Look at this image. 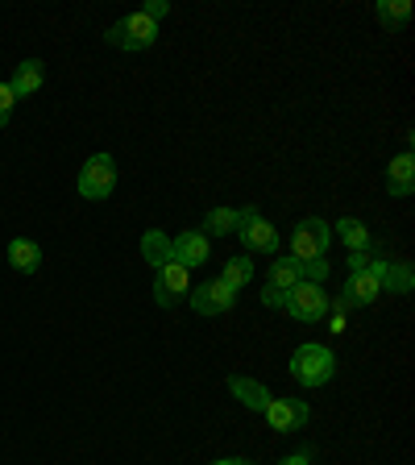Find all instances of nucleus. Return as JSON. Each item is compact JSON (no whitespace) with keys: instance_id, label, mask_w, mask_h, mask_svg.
Returning a JSON list of instances; mask_svg holds the SVG:
<instances>
[{"instance_id":"nucleus-1","label":"nucleus","mask_w":415,"mask_h":465,"mask_svg":"<svg viewBox=\"0 0 415 465\" xmlns=\"http://www.w3.org/2000/svg\"><path fill=\"white\" fill-rule=\"evenodd\" d=\"M291 374H295L300 387H324V382H332V374H337V358H332V349L308 341V345H300L291 353Z\"/></svg>"},{"instance_id":"nucleus-2","label":"nucleus","mask_w":415,"mask_h":465,"mask_svg":"<svg viewBox=\"0 0 415 465\" xmlns=\"http://www.w3.org/2000/svg\"><path fill=\"white\" fill-rule=\"evenodd\" d=\"M329 245H332V229L320 221V216L300 221V224H295V232H291V258H295V262L329 258Z\"/></svg>"},{"instance_id":"nucleus-3","label":"nucleus","mask_w":415,"mask_h":465,"mask_svg":"<svg viewBox=\"0 0 415 465\" xmlns=\"http://www.w3.org/2000/svg\"><path fill=\"white\" fill-rule=\"evenodd\" d=\"M108 42L121 50H145L158 42V21H150L145 13H129L116 25H108Z\"/></svg>"},{"instance_id":"nucleus-4","label":"nucleus","mask_w":415,"mask_h":465,"mask_svg":"<svg viewBox=\"0 0 415 465\" xmlns=\"http://www.w3.org/2000/svg\"><path fill=\"white\" fill-rule=\"evenodd\" d=\"M282 308L300 320V324H316V320L329 316V295H324L320 282H295V287L287 291V303H282Z\"/></svg>"},{"instance_id":"nucleus-5","label":"nucleus","mask_w":415,"mask_h":465,"mask_svg":"<svg viewBox=\"0 0 415 465\" xmlns=\"http://www.w3.org/2000/svg\"><path fill=\"white\" fill-rule=\"evenodd\" d=\"M116 192V163L108 154H92L79 171V195L84 200H108Z\"/></svg>"},{"instance_id":"nucleus-6","label":"nucleus","mask_w":415,"mask_h":465,"mask_svg":"<svg viewBox=\"0 0 415 465\" xmlns=\"http://www.w3.org/2000/svg\"><path fill=\"white\" fill-rule=\"evenodd\" d=\"M237 237H242L245 250H258V253H274L279 250V232H274V224L266 221V216L258 213V208H242V224H237Z\"/></svg>"},{"instance_id":"nucleus-7","label":"nucleus","mask_w":415,"mask_h":465,"mask_svg":"<svg viewBox=\"0 0 415 465\" xmlns=\"http://www.w3.org/2000/svg\"><path fill=\"white\" fill-rule=\"evenodd\" d=\"M187 287H192V271H187V266H179L174 258L154 271V300L163 303V308H174V303L187 295Z\"/></svg>"},{"instance_id":"nucleus-8","label":"nucleus","mask_w":415,"mask_h":465,"mask_svg":"<svg viewBox=\"0 0 415 465\" xmlns=\"http://www.w3.org/2000/svg\"><path fill=\"white\" fill-rule=\"evenodd\" d=\"M192 308L200 312V316H221V312H232V308H237V291H232L224 279L200 282V287L192 291Z\"/></svg>"},{"instance_id":"nucleus-9","label":"nucleus","mask_w":415,"mask_h":465,"mask_svg":"<svg viewBox=\"0 0 415 465\" xmlns=\"http://www.w3.org/2000/svg\"><path fill=\"white\" fill-rule=\"evenodd\" d=\"M262 416H266V424L274 432H295V428L308 424V403L303 399H271Z\"/></svg>"},{"instance_id":"nucleus-10","label":"nucleus","mask_w":415,"mask_h":465,"mask_svg":"<svg viewBox=\"0 0 415 465\" xmlns=\"http://www.w3.org/2000/svg\"><path fill=\"white\" fill-rule=\"evenodd\" d=\"M366 271L374 274L378 282H382V291H395V295H407V291L415 287V274H411V266L407 262H390V258H370L366 262Z\"/></svg>"},{"instance_id":"nucleus-11","label":"nucleus","mask_w":415,"mask_h":465,"mask_svg":"<svg viewBox=\"0 0 415 465\" xmlns=\"http://www.w3.org/2000/svg\"><path fill=\"white\" fill-rule=\"evenodd\" d=\"M208 253H212V242H208L200 229H187L171 242V258L179 262V266H187V271H192V266H203Z\"/></svg>"},{"instance_id":"nucleus-12","label":"nucleus","mask_w":415,"mask_h":465,"mask_svg":"<svg viewBox=\"0 0 415 465\" xmlns=\"http://www.w3.org/2000/svg\"><path fill=\"white\" fill-rule=\"evenodd\" d=\"M341 300H349V308H370V303L382 300V282H378L370 271H353V274L345 279V291H341Z\"/></svg>"},{"instance_id":"nucleus-13","label":"nucleus","mask_w":415,"mask_h":465,"mask_svg":"<svg viewBox=\"0 0 415 465\" xmlns=\"http://www.w3.org/2000/svg\"><path fill=\"white\" fill-rule=\"evenodd\" d=\"M229 395L237 399L242 407H250V411H266V403H271V391L262 387V382H253V378H245V374H232L229 378Z\"/></svg>"},{"instance_id":"nucleus-14","label":"nucleus","mask_w":415,"mask_h":465,"mask_svg":"<svg viewBox=\"0 0 415 465\" xmlns=\"http://www.w3.org/2000/svg\"><path fill=\"white\" fill-rule=\"evenodd\" d=\"M387 192L390 195H411L415 192V158H411V150H403L399 158H390V166H387Z\"/></svg>"},{"instance_id":"nucleus-15","label":"nucleus","mask_w":415,"mask_h":465,"mask_svg":"<svg viewBox=\"0 0 415 465\" xmlns=\"http://www.w3.org/2000/svg\"><path fill=\"white\" fill-rule=\"evenodd\" d=\"M42 79H46V63H42V58H25V63L17 67V75H13V84H9L13 96L17 100L34 96V92L42 87Z\"/></svg>"},{"instance_id":"nucleus-16","label":"nucleus","mask_w":415,"mask_h":465,"mask_svg":"<svg viewBox=\"0 0 415 465\" xmlns=\"http://www.w3.org/2000/svg\"><path fill=\"white\" fill-rule=\"evenodd\" d=\"M9 266L21 274H34L42 266V250L34 242H25V237H17V242H9Z\"/></svg>"},{"instance_id":"nucleus-17","label":"nucleus","mask_w":415,"mask_h":465,"mask_svg":"<svg viewBox=\"0 0 415 465\" xmlns=\"http://www.w3.org/2000/svg\"><path fill=\"white\" fill-rule=\"evenodd\" d=\"M237 224H242V213L237 208H212V213L203 216V237H229V232H237Z\"/></svg>"},{"instance_id":"nucleus-18","label":"nucleus","mask_w":415,"mask_h":465,"mask_svg":"<svg viewBox=\"0 0 415 465\" xmlns=\"http://www.w3.org/2000/svg\"><path fill=\"white\" fill-rule=\"evenodd\" d=\"M142 253H145V262L150 266H166L171 262V237H166L163 229H150V232H142Z\"/></svg>"},{"instance_id":"nucleus-19","label":"nucleus","mask_w":415,"mask_h":465,"mask_svg":"<svg viewBox=\"0 0 415 465\" xmlns=\"http://www.w3.org/2000/svg\"><path fill=\"white\" fill-rule=\"evenodd\" d=\"M295 282H303V279H300V262H295V258H279V262H274V266H271V279H266V287H274V291H282V295H287Z\"/></svg>"},{"instance_id":"nucleus-20","label":"nucleus","mask_w":415,"mask_h":465,"mask_svg":"<svg viewBox=\"0 0 415 465\" xmlns=\"http://www.w3.org/2000/svg\"><path fill=\"white\" fill-rule=\"evenodd\" d=\"M378 21L395 34V29H403L407 25V17H411V0H378Z\"/></svg>"},{"instance_id":"nucleus-21","label":"nucleus","mask_w":415,"mask_h":465,"mask_svg":"<svg viewBox=\"0 0 415 465\" xmlns=\"http://www.w3.org/2000/svg\"><path fill=\"white\" fill-rule=\"evenodd\" d=\"M341 237V242L349 245V253L353 250H370V229L361 221H353V216H345V221H337V229H332Z\"/></svg>"},{"instance_id":"nucleus-22","label":"nucleus","mask_w":415,"mask_h":465,"mask_svg":"<svg viewBox=\"0 0 415 465\" xmlns=\"http://www.w3.org/2000/svg\"><path fill=\"white\" fill-rule=\"evenodd\" d=\"M224 282H229L232 291H242L245 282H253V258L250 253H242V258H229L224 262V274H221Z\"/></svg>"},{"instance_id":"nucleus-23","label":"nucleus","mask_w":415,"mask_h":465,"mask_svg":"<svg viewBox=\"0 0 415 465\" xmlns=\"http://www.w3.org/2000/svg\"><path fill=\"white\" fill-rule=\"evenodd\" d=\"M300 279H303V282H320V287H324V279H329V258L300 262Z\"/></svg>"},{"instance_id":"nucleus-24","label":"nucleus","mask_w":415,"mask_h":465,"mask_svg":"<svg viewBox=\"0 0 415 465\" xmlns=\"http://www.w3.org/2000/svg\"><path fill=\"white\" fill-rule=\"evenodd\" d=\"M13 104H17V96H13L9 84H0V129L13 121Z\"/></svg>"},{"instance_id":"nucleus-25","label":"nucleus","mask_w":415,"mask_h":465,"mask_svg":"<svg viewBox=\"0 0 415 465\" xmlns=\"http://www.w3.org/2000/svg\"><path fill=\"white\" fill-rule=\"evenodd\" d=\"M145 17H150V21H163L166 17V13H171V5H166V0H150V5H145Z\"/></svg>"},{"instance_id":"nucleus-26","label":"nucleus","mask_w":415,"mask_h":465,"mask_svg":"<svg viewBox=\"0 0 415 465\" xmlns=\"http://www.w3.org/2000/svg\"><path fill=\"white\" fill-rule=\"evenodd\" d=\"M262 303H266V308H282V303H287V295H282V291H274V287H262Z\"/></svg>"},{"instance_id":"nucleus-27","label":"nucleus","mask_w":415,"mask_h":465,"mask_svg":"<svg viewBox=\"0 0 415 465\" xmlns=\"http://www.w3.org/2000/svg\"><path fill=\"white\" fill-rule=\"evenodd\" d=\"M366 262H370V250H353V253H349V274L366 271Z\"/></svg>"},{"instance_id":"nucleus-28","label":"nucleus","mask_w":415,"mask_h":465,"mask_svg":"<svg viewBox=\"0 0 415 465\" xmlns=\"http://www.w3.org/2000/svg\"><path fill=\"white\" fill-rule=\"evenodd\" d=\"M279 465H311V449H303V453H291V457H282Z\"/></svg>"},{"instance_id":"nucleus-29","label":"nucleus","mask_w":415,"mask_h":465,"mask_svg":"<svg viewBox=\"0 0 415 465\" xmlns=\"http://www.w3.org/2000/svg\"><path fill=\"white\" fill-rule=\"evenodd\" d=\"M212 465H253L250 457H221V461H212Z\"/></svg>"},{"instance_id":"nucleus-30","label":"nucleus","mask_w":415,"mask_h":465,"mask_svg":"<svg viewBox=\"0 0 415 465\" xmlns=\"http://www.w3.org/2000/svg\"><path fill=\"white\" fill-rule=\"evenodd\" d=\"M329 329L332 332H345V316H332V312H329Z\"/></svg>"}]
</instances>
